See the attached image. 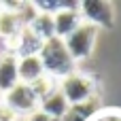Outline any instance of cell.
<instances>
[{
  "label": "cell",
  "instance_id": "obj_1",
  "mask_svg": "<svg viewBox=\"0 0 121 121\" xmlns=\"http://www.w3.org/2000/svg\"><path fill=\"white\" fill-rule=\"evenodd\" d=\"M38 57H40L45 74H49L55 81H62L64 77H68V74H72L77 70V62L70 57L64 40L57 38V36H53V38L43 43Z\"/></svg>",
  "mask_w": 121,
  "mask_h": 121
},
{
  "label": "cell",
  "instance_id": "obj_2",
  "mask_svg": "<svg viewBox=\"0 0 121 121\" xmlns=\"http://www.w3.org/2000/svg\"><path fill=\"white\" fill-rule=\"evenodd\" d=\"M57 89L62 91V96L66 98V102L70 106L89 102L94 98H100V81H98V77L87 74V72H79V70L64 77L57 83Z\"/></svg>",
  "mask_w": 121,
  "mask_h": 121
},
{
  "label": "cell",
  "instance_id": "obj_3",
  "mask_svg": "<svg viewBox=\"0 0 121 121\" xmlns=\"http://www.w3.org/2000/svg\"><path fill=\"white\" fill-rule=\"evenodd\" d=\"M98 32H100V30H98L96 26L81 21V26L64 38V45H66L70 57H72L77 64H79V62H85V60L94 53V47H96V40H98Z\"/></svg>",
  "mask_w": 121,
  "mask_h": 121
},
{
  "label": "cell",
  "instance_id": "obj_4",
  "mask_svg": "<svg viewBox=\"0 0 121 121\" xmlns=\"http://www.w3.org/2000/svg\"><path fill=\"white\" fill-rule=\"evenodd\" d=\"M79 13L85 23L96 26L98 30H111L115 28V2L108 0H85L79 2Z\"/></svg>",
  "mask_w": 121,
  "mask_h": 121
},
{
  "label": "cell",
  "instance_id": "obj_5",
  "mask_svg": "<svg viewBox=\"0 0 121 121\" xmlns=\"http://www.w3.org/2000/svg\"><path fill=\"white\" fill-rule=\"evenodd\" d=\"M2 104H6L19 117H28L34 111H38V100L34 98V94L30 91V87L23 85V83H17L6 94H2Z\"/></svg>",
  "mask_w": 121,
  "mask_h": 121
},
{
  "label": "cell",
  "instance_id": "obj_6",
  "mask_svg": "<svg viewBox=\"0 0 121 121\" xmlns=\"http://www.w3.org/2000/svg\"><path fill=\"white\" fill-rule=\"evenodd\" d=\"M53 17V32L57 38H66L70 32H74L81 26V13H79V2H68L64 9H60Z\"/></svg>",
  "mask_w": 121,
  "mask_h": 121
},
{
  "label": "cell",
  "instance_id": "obj_7",
  "mask_svg": "<svg viewBox=\"0 0 121 121\" xmlns=\"http://www.w3.org/2000/svg\"><path fill=\"white\" fill-rule=\"evenodd\" d=\"M6 45H9V51L15 53V57L19 60V57L38 55V53H40V47H43V40H40L28 26H23V28L17 32V36H15L11 43H6Z\"/></svg>",
  "mask_w": 121,
  "mask_h": 121
},
{
  "label": "cell",
  "instance_id": "obj_8",
  "mask_svg": "<svg viewBox=\"0 0 121 121\" xmlns=\"http://www.w3.org/2000/svg\"><path fill=\"white\" fill-rule=\"evenodd\" d=\"M19 83L17 79V57L9 49L0 53V94H6L11 87Z\"/></svg>",
  "mask_w": 121,
  "mask_h": 121
},
{
  "label": "cell",
  "instance_id": "obj_9",
  "mask_svg": "<svg viewBox=\"0 0 121 121\" xmlns=\"http://www.w3.org/2000/svg\"><path fill=\"white\" fill-rule=\"evenodd\" d=\"M68 106H70V104L66 102V98L62 96V91H60V89L51 91L47 98H43V100L38 102V111H40L43 115H47V117L55 119V121H60L64 115H66Z\"/></svg>",
  "mask_w": 121,
  "mask_h": 121
},
{
  "label": "cell",
  "instance_id": "obj_10",
  "mask_svg": "<svg viewBox=\"0 0 121 121\" xmlns=\"http://www.w3.org/2000/svg\"><path fill=\"white\" fill-rule=\"evenodd\" d=\"M40 74H45V70H43V64H40L38 55H30V57H19L17 60V79H19V83L30 85Z\"/></svg>",
  "mask_w": 121,
  "mask_h": 121
},
{
  "label": "cell",
  "instance_id": "obj_11",
  "mask_svg": "<svg viewBox=\"0 0 121 121\" xmlns=\"http://www.w3.org/2000/svg\"><path fill=\"white\" fill-rule=\"evenodd\" d=\"M21 28H23V26H21L17 13H15L13 9H9V6L2 2V9H0V38H2L4 43H11V40L17 36V32H19Z\"/></svg>",
  "mask_w": 121,
  "mask_h": 121
},
{
  "label": "cell",
  "instance_id": "obj_12",
  "mask_svg": "<svg viewBox=\"0 0 121 121\" xmlns=\"http://www.w3.org/2000/svg\"><path fill=\"white\" fill-rule=\"evenodd\" d=\"M100 111H102V106H100V98H94V100H89V102L68 106L66 115H64L60 121H89L91 117H96Z\"/></svg>",
  "mask_w": 121,
  "mask_h": 121
},
{
  "label": "cell",
  "instance_id": "obj_13",
  "mask_svg": "<svg viewBox=\"0 0 121 121\" xmlns=\"http://www.w3.org/2000/svg\"><path fill=\"white\" fill-rule=\"evenodd\" d=\"M28 28H30L43 43L55 36V32H53V17H51V15H45V13H36V17L30 21Z\"/></svg>",
  "mask_w": 121,
  "mask_h": 121
},
{
  "label": "cell",
  "instance_id": "obj_14",
  "mask_svg": "<svg viewBox=\"0 0 121 121\" xmlns=\"http://www.w3.org/2000/svg\"><path fill=\"white\" fill-rule=\"evenodd\" d=\"M28 87H30V91L34 94V98L40 102L43 98H47L51 91H55V89H57V81H55V79H51L49 74H40V77H38L36 81H32Z\"/></svg>",
  "mask_w": 121,
  "mask_h": 121
},
{
  "label": "cell",
  "instance_id": "obj_15",
  "mask_svg": "<svg viewBox=\"0 0 121 121\" xmlns=\"http://www.w3.org/2000/svg\"><path fill=\"white\" fill-rule=\"evenodd\" d=\"M26 117H19L15 111H11L6 104H0V121H23Z\"/></svg>",
  "mask_w": 121,
  "mask_h": 121
},
{
  "label": "cell",
  "instance_id": "obj_16",
  "mask_svg": "<svg viewBox=\"0 0 121 121\" xmlns=\"http://www.w3.org/2000/svg\"><path fill=\"white\" fill-rule=\"evenodd\" d=\"M104 121H121V108H102Z\"/></svg>",
  "mask_w": 121,
  "mask_h": 121
},
{
  "label": "cell",
  "instance_id": "obj_17",
  "mask_svg": "<svg viewBox=\"0 0 121 121\" xmlns=\"http://www.w3.org/2000/svg\"><path fill=\"white\" fill-rule=\"evenodd\" d=\"M26 121H55V119H51V117L43 115L40 111H34L32 115H28V117H26Z\"/></svg>",
  "mask_w": 121,
  "mask_h": 121
},
{
  "label": "cell",
  "instance_id": "obj_18",
  "mask_svg": "<svg viewBox=\"0 0 121 121\" xmlns=\"http://www.w3.org/2000/svg\"><path fill=\"white\" fill-rule=\"evenodd\" d=\"M89 121H104V117H102V111H100V113H98L96 117H91V119H89Z\"/></svg>",
  "mask_w": 121,
  "mask_h": 121
},
{
  "label": "cell",
  "instance_id": "obj_19",
  "mask_svg": "<svg viewBox=\"0 0 121 121\" xmlns=\"http://www.w3.org/2000/svg\"><path fill=\"white\" fill-rule=\"evenodd\" d=\"M0 9H2V2H0Z\"/></svg>",
  "mask_w": 121,
  "mask_h": 121
},
{
  "label": "cell",
  "instance_id": "obj_20",
  "mask_svg": "<svg viewBox=\"0 0 121 121\" xmlns=\"http://www.w3.org/2000/svg\"><path fill=\"white\" fill-rule=\"evenodd\" d=\"M23 121H26V119H23Z\"/></svg>",
  "mask_w": 121,
  "mask_h": 121
}]
</instances>
